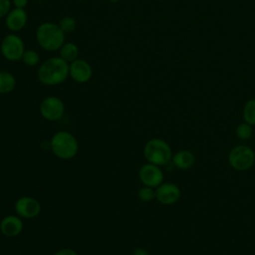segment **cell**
<instances>
[{
  "mask_svg": "<svg viewBox=\"0 0 255 255\" xmlns=\"http://www.w3.org/2000/svg\"><path fill=\"white\" fill-rule=\"evenodd\" d=\"M23 230V222L20 216L7 215L0 222V231L6 237H16Z\"/></svg>",
  "mask_w": 255,
  "mask_h": 255,
  "instance_id": "13",
  "label": "cell"
},
{
  "mask_svg": "<svg viewBox=\"0 0 255 255\" xmlns=\"http://www.w3.org/2000/svg\"><path fill=\"white\" fill-rule=\"evenodd\" d=\"M110 2H112V3H118V2H120L121 0H109Z\"/></svg>",
  "mask_w": 255,
  "mask_h": 255,
  "instance_id": "26",
  "label": "cell"
},
{
  "mask_svg": "<svg viewBox=\"0 0 255 255\" xmlns=\"http://www.w3.org/2000/svg\"><path fill=\"white\" fill-rule=\"evenodd\" d=\"M50 147L57 157L61 159H71L78 153L79 143L71 132L61 130L52 136Z\"/></svg>",
  "mask_w": 255,
  "mask_h": 255,
  "instance_id": "3",
  "label": "cell"
},
{
  "mask_svg": "<svg viewBox=\"0 0 255 255\" xmlns=\"http://www.w3.org/2000/svg\"><path fill=\"white\" fill-rule=\"evenodd\" d=\"M64 113V102L56 96L46 97L40 104V114L47 121H59L63 117Z\"/></svg>",
  "mask_w": 255,
  "mask_h": 255,
  "instance_id": "7",
  "label": "cell"
},
{
  "mask_svg": "<svg viewBox=\"0 0 255 255\" xmlns=\"http://www.w3.org/2000/svg\"><path fill=\"white\" fill-rule=\"evenodd\" d=\"M243 118L250 126H255V100H250L246 103L243 110Z\"/></svg>",
  "mask_w": 255,
  "mask_h": 255,
  "instance_id": "17",
  "label": "cell"
},
{
  "mask_svg": "<svg viewBox=\"0 0 255 255\" xmlns=\"http://www.w3.org/2000/svg\"><path fill=\"white\" fill-rule=\"evenodd\" d=\"M28 22V15L25 9L13 8L5 17L6 27L12 32L21 31Z\"/></svg>",
  "mask_w": 255,
  "mask_h": 255,
  "instance_id": "12",
  "label": "cell"
},
{
  "mask_svg": "<svg viewBox=\"0 0 255 255\" xmlns=\"http://www.w3.org/2000/svg\"><path fill=\"white\" fill-rule=\"evenodd\" d=\"M180 197V190L173 183H161L155 189V198L162 204L170 205L175 203Z\"/></svg>",
  "mask_w": 255,
  "mask_h": 255,
  "instance_id": "11",
  "label": "cell"
},
{
  "mask_svg": "<svg viewBox=\"0 0 255 255\" xmlns=\"http://www.w3.org/2000/svg\"><path fill=\"white\" fill-rule=\"evenodd\" d=\"M79 56V48L75 43L65 42L59 49V57H61L67 63H72Z\"/></svg>",
  "mask_w": 255,
  "mask_h": 255,
  "instance_id": "15",
  "label": "cell"
},
{
  "mask_svg": "<svg viewBox=\"0 0 255 255\" xmlns=\"http://www.w3.org/2000/svg\"><path fill=\"white\" fill-rule=\"evenodd\" d=\"M66 34L58 24L53 22H43L36 30V40L39 46L48 52L59 50L65 43Z\"/></svg>",
  "mask_w": 255,
  "mask_h": 255,
  "instance_id": "2",
  "label": "cell"
},
{
  "mask_svg": "<svg viewBox=\"0 0 255 255\" xmlns=\"http://www.w3.org/2000/svg\"><path fill=\"white\" fill-rule=\"evenodd\" d=\"M137 196L141 201L144 202H148L150 200H152L155 197V191L153 190L152 187L149 186H143L141 187L138 192H137Z\"/></svg>",
  "mask_w": 255,
  "mask_h": 255,
  "instance_id": "20",
  "label": "cell"
},
{
  "mask_svg": "<svg viewBox=\"0 0 255 255\" xmlns=\"http://www.w3.org/2000/svg\"><path fill=\"white\" fill-rule=\"evenodd\" d=\"M54 255H78L75 250L71 248H63L54 253Z\"/></svg>",
  "mask_w": 255,
  "mask_h": 255,
  "instance_id": "23",
  "label": "cell"
},
{
  "mask_svg": "<svg viewBox=\"0 0 255 255\" xmlns=\"http://www.w3.org/2000/svg\"><path fill=\"white\" fill-rule=\"evenodd\" d=\"M173 164L180 169H187L194 163V156L188 150H180L172 156Z\"/></svg>",
  "mask_w": 255,
  "mask_h": 255,
  "instance_id": "14",
  "label": "cell"
},
{
  "mask_svg": "<svg viewBox=\"0 0 255 255\" xmlns=\"http://www.w3.org/2000/svg\"><path fill=\"white\" fill-rule=\"evenodd\" d=\"M69 63L61 57H51L44 61L37 72L38 80L45 86H57L64 83L68 77Z\"/></svg>",
  "mask_w": 255,
  "mask_h": 255,
  "instance_id": "1",
  "label": "cell"
},
{
  "mask_svg": "<svg viewBox=\"0 0 255 255\" xmlns=\"http://www.w3.org/2000/svg\"><path fill=\"white\" fill-rule=\"evenodd\" d=\"M78 1H84V0H78Z\"/></svg>",
  "mask_w": 255,
  "mask_h": 255,
  "instance_id": "27",
  "label": "cell"
},
{
  "mask_svg": "<svg viewBox=\"0 0 255 255\" xmlns=\"http://www.w3.org/2000/svg\"><path fill=\"white\" fill-rule=\"evenodd\" d=\"M59 27L61 28V30L65 33V34H69V33H72L74 32V30L76 29L77 27V22L76 20L71 17V16H65L63 17L59 23H58Z\"/></svg>",
  "mask_w": 255,
  "mask_h": 255,
  "instance_id": "19",
  "label": "cell"
},
{
  "mask_svg": "<svg viewBox=\"0 0 255 255\" xmlns=\"http://www.w3.org/2000/svg\"><path fill=\"white\" fill-rule=\"evenodd\" d=\"M22 61L28 67H35L36 65H38L40 63L39 53L32 49L25 50L23 57H22Z\"/></svg>",
  "mask_w": 255,
  "mask_h": 255,
  "instance_id": "18",
  "label": "cell"
},
{
  "mask_svg": "<svg viewBox=\"0 0 255 255\" xmlns=\"http://www.w3.org/2000/svg\"><path fill=\"white\" fill-rule=\"evenodd\" d=\"M138 177L143 185L149 187H157L162 183L163 173L158 165L148 162L139 168Z\"/></svg>",
  "mask_w": 255,
  "mask_h": 255,
  "instance_id": "10",
  "label": "cell"
},
{
  "mask_svg": "<svg viewBox=\"0 0 255 255\" xmlns=\"http://www.w3.org/2000/svg\"><path fill=\"white\" fill-rule=\"evenodd\" d=\"M16 79L8 71H0V95H6L14 91Z\"/></svg>",
  "mask_w": 255,
  "mask_h": 255,
  "instance_id": "16",
  "label": "cell"
},
{
  "mask_svg": "<svg viewBox=\"0 0 255 255\" xmlns=\"http://www.w3.org/2000/svg\"><path fill=\"white\" fill-rule=\"evenodd\" d=\"M15 211L22 218L32 219L40 214L41 204L34 197L22 196L15 202Z\"/></svg>",
  "mask_w": 255,
  "mask_h": 255,
  "instance_id": "8",
  "label": "cell"
},
{
  "mask_svg": "<svg viewBox=\"0 0 255 255\" xmlns=\"http://www.w3.org/2000/svg\"><path fill=\"white\" fill-rule=\"evenodd\" d=\"M132 255H148V253H147V251L144 248L138 247V248L134 249Z\"/></svg>",
  "mask_w": 255,
  "mask_h": 255,
  "instance_id": "25",
  "label": "cell"
},
{
  "mask_svg": "<svg viewBox=\"0 0 255 255\" xmlns=\"http://www.w3.org/2000/svg\"><path fill=\"white\" fill-rule=\"evenodd\" d=\"M143 155L147 162L158 166L168 163L172 158L170 146L161 138L149 139L143 147Z\"/></svg>",
  "mask_w": 255,
  "mask_h": 255,
  "instance_id": "4",
  "label": "cell"
},
{
  "mask_svg": "<svg viewBox=\"0 0 255 255\" xmlns=\"http://www.w3.org/2000/svg\"><path fill=\"white\" fill-rule=\"evenodd\" d=\"M236 134L241 139H248L252 135V128L249 124H241L236 128Z\"/></svg>",
  "mask_w": 255,
  "mask_h": 255,
  "instance_id": "21",
  "label": "cell"
},
{
  "mask_svg": "<svg viewBox=\"0 0 255 255\" xmlns=\"http://www.w3.org/2000/svg\"><path fill=\"white\" fill-rule=\"evenodd\" d=\"M0 51L2 56L11 62L22 60L25 52V44L22 38L14 33L6 35L0 44Z\"/></svg>",
  "mask_w": 255,
  "mask_h": 255,
  "instance_id": "5",
  "label": "cell"
},
{
  "mask_svg": "<svg viewBox=\"0 0 255 255\" xmlns=\"http://www.w3.org/2000/svg\"><path fill=\"white\" fill-rule=\"evenodd\" d=\"M12 4L15 8L24 9L28 5V0H12Z\"/></svg>",
  "mask_w": 255,
  "mask_h": 255,
  "instance_id": "24",
  "label": "cell"
},
{
  "mask_svg": "<svg viewBox=\"0 0 255 255\" xmlns=\"http://www.w3.org/2000/svg\"><path fill=\"white\" fill-rule=\"evenodd\" d=\"M11 0H0V19L6 17V15L11 10Z\"/></svg>",
  "mask_w": 255,
  "mask_h": 255,
  "instance_id": "22",
  "label": "cell"
},
{
  "mask_svg": "<svg viewBox=\"0 0 255 255\" xmlns=\"http://www.w3.org/2000/svg\"><path fill=\"white\" fill-rule=\"evenodd\" d=\"M69 73L76 83L85 84L92 79L93 68L89 62L78 58L69 64Z\"/></svg>",
  "mask_w": 255,
  "mask_h": 255,
  "instance_id": "9",
  "label": "cell"
},
{
  "mask_svg": "<svg viewBox=\"0 0 255 255\" xmlns=\"http://www.w3.org/2000/svg\"><path fill=\"white\" fill-rule=\"evenodd\" d=\"M228 159L230 165L233 168L239 171H243L249 169L253 165L255 161V153L250 147L246 145H238L232 148Z\"/></svg>",
  "mask_w": 255,
  "mask_h": 255,
  "instance_id": "6",
  "label": "cell"
}]
</instances>
